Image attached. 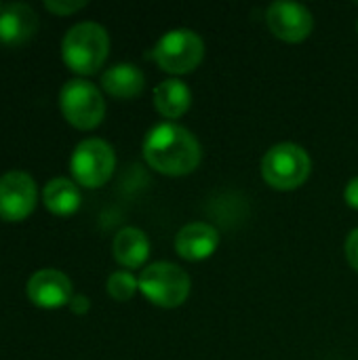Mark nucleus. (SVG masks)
<instances>
[{
	"mask_svg": "<svg viewBox=\"0 0 358 360\" xmlns=\"http://www.w3.org/2000/svg\"><path fill=\"white\" fill-rule=\"evenodd\" d=\"M146 162L169 177H181L192 173L203 158L198 139L186 127L175 122H160L152 127L143 139Z\"/></svg>",
	"mask_w": 358,
	"mask_h": 360,
	"instance_id": "1",
	"label": "nucleus"
},
{
	"mask_svg": "<svg viewBox=\"0 0 358 360\" xmlns=\"http://www.w3.org/2000/svg\"><path fill=\"white\" fill-rule=\"evenodd\" d=\"M110 53V36L103 25L95 21H80L68 30L61 42L63 63L78 76L99 72Z\"/></svg>",
	"mask_w": 358,
	"mask_h": 360,
	"instance_id": "2",
	"label": "nucleus"
},
{
	"mask_svg": "<svg viewBox=\"0 0 358 360\" xmlns=\"http://www.w3.org/2000/svg\"><path fill=\"white\" fill-rule=\"evenodd\" d=\"M312 171V160L308 152L291 141L272 146L262 160V177L274 190H295L300 188Z\"/></svg>",
	"mask_w": 358,
	"mask_h": 360,
	"instance_id": "3",
	"label": "nucleus"
},
{
	"mask_svg": "<svg viewBox=\"0 0 358 360\" xmlns=\"http://www.w3.org/2000/svg\"><path fill=\"white\" fill-rule=\"evenodd\" d=\"M139 291L158 308H179L190 295V276L171 262H154L139 274Z\"/></svg>",
	"mask_w": 358,
	"mask_h": 360,
	"instance_id": "4",
	"label": "nucleus"
},
{
	"mask_svg": "<svg viewBox=\"0 0 358 360\" xmlns=\"http://www.w3.org/2000/svg\"><path fill=\"white\" fill-rule=\"evenodd\" d=\"M59 110L72 127L91 131L101 124L106 116V101L93 82L84 78H72L59 91Z\"/></svg>",
	"mask_w": 358,
	"mask_h": 360,
	"instance_id": "5",
	"label": "nucleus"
},
{
	"mask_svg": "<svg viewBox=\"0 0 358 360\" xmlns=\"http://www.w3.org/2000/svg\"><path fill=\"white\" fill-rule=\"evenodd\" d=\"M205 57L203 38L188 27H177L160 36L154 46V59L169 74H190Z\"/></svg>",
	"mask_w": 358,
	"mask_h": 360,
	"instance_id": "6",
	"label": "nucleus"
},
{
	"mask_svg": "<svg viewBox=\"0 0 358 360\" xmlns=\"http://www.w3.org/2000/svg\"><path fill=\"white\" fill-rule=\"evenodd\" d=\"M114 169H116L114 148L99 137L80 141L70 158L72 177L78 186L84 188H101L103 184H108Z\"/></svg>",
	"mask_w": 358,
	"mask_h": 360,
	"instance_id": "7",
	"label": "nucleus"
},
{
	"mask_svg": "<svg viewBox=\"0 0 358 360\" xmlns=\"http://www.w3.org/2000/svg\"><path fill=\"white\" fill-rule=\"evenodd\" d=\"M38 202V188L25 171H8L0 177V219L8 224L23 221Z\"/></svg>",
	"mask_w": 358,
	"mask_h": 360,
	"instance_id": "8",
	"label": "nucleus"
},
{
	"mask_svg": "<svg viewBox=\"0 0 358 360\" xmlns=\"http://www.w3.org/2000/svg\"><path fill=\"white\" fill-rule=\"evenodd\" d=\"M266 23L276 38L285 42H302L312 34L314 17L300 2L276 0L266 8Z\"/></svg>",
	"mask_w": 358,
	"mask_h": 360,
	"instance_id": "9",
	"label": "nucleus"
},
{
	"mask_svg": "<svg viewBox=\"0 0 358 360\" xmlns=\"http://www.w3.org/2000/svg\"><path fill=\"white\" fill-rule=\"evenodd\" d=\"M27 300L42 310H57L61 306H68L74 297L72 293V281L55 268L38 270L30 276L25 285Z\"/></svg>",
	"mask_w": 358,
	"mask_h": 360,
	"instance_id": "10",
	"label": "nucleus"
},
{
	"mask_svg": "<svg viewBox=\"0 0 358 360\" xmlns=\"http://www.w3.org/2000/svg\"><path fill=\"white\" fill-rule=\"evenodd\" d=\"M38 30V15L25 2H6L0 11V44L21 46Z\"/></svg>",
	"mask_w": 358,
	"mask_h": 360,
	"instance_id": "11",
	"label": "nucleus"
},
{
	"mask_svg": "<svg viewBox=\"0 0 358 360\" xmlns=\"http://www.w3.org/2000/svg\"><path fill=\"white\" fill-rule=\"evenodd\" d=\"M219 247V232L211 224L192 221L184 226L175 236V251L179 257L188 262L209 259Z\"/></svg>",
	"mask_w": 358,
	"mask_h": 360,
	"instance_id": "12",
	"label": "nucleus"
},
{
	"mask_svg": "<svg viewBox=\"0 0 358 360\" xmlns=\"http://www.w3.org/2000/svg\"><path fill=\"white\" fill-rule=\"evenodd\" d=\"M101 86L116 99H133L146 86V76L135 63H114L101 74Z\"/></svg>",
	"mask_w": 358,
	"mask_h": 360,
	"instance_id": "13",
	"label": "nucleus"
},
{
	"mask_svg": "<svg viewBox=\"0 0 358 360\" xmlns=\"http://www.w3.org/2000/svg\"><path fill=\"white\" fill-rule=\"evenodd\" d=\"M112 251H114V259L120 266L135 270L146 264V259L150 255V240H148L146 232L139 228H122L114 236Z\"/></svg>",
	"mask_w": 358,
	"mask_h": 360,
	"instance_id": "14",
	"label": "nucleus"
},
{
	"mask_svg": "<svg viewBox=\"0 0 358 360\" xmlns=\"http://www.w3.org/2000/svg\"><path fill=\"white\" fill-rule=\"evenodd\" d=\"M192 105V91L179 78L162 80L154 89V108L165 118H179Z\"/></svg>",
	"mask_w": 358,
	"mask_h": 360,
	"instance_id": "15",
	"label": "nucleus"
},
{
	"mask_svg": "<svg viewBox=\"0 0 358 360\" xmlns=\"http://www.w3.org/2000/svg\"><path fill=\"white\" fill-rule=\"evenodd\" d=\"M42 200H44V207L57 215V217H68L72 213L78 211L80 202H82V196H80V190H78V184L74 179H68V177H55L51 179L46 186H44V192H42Z\"/></svg>",
	"mask_w": 358,
	"mask_h": 360,
	"instance_id": "16",
	"label": "nucleus"
},
{
	"mask_svg": "<svg viewBox=\"0 0 358 360\" xmlns=\"http://www.w3.org/2000/svg\"><path fill=\"white\" fill-rule=\"evenodd\" d=\"M106 289H108V295L112 300H116V302H129L135 295V291L139 289V281L131 272L118 270V272L110 274Z\"/></svg>",
	"mask_w": 358,
	"mask_h": 360,
	"instance_id": "17",
	"label": "nucleus"
},
{
	"mask_svg": "<svg viewBox=\"0 0 358 360\" xmlns=\"http://www.w3.org/2000/svg\"><path fill=\"white\" fill-rule=\"evenodd\" d=\"M84 6H87V0H46L44 2V8L53 15H59V17L78 13Z\"/></svg>",
	"mask_w": 358,
	"mask_h": 360,
	"instance_id": "18",
	"label": "nucleus"
},
{
	"mask_svg": "<svg viewBox=\"0 0 358 360\" xmlns=\"http://www.w3.org/2000/svg\"><path fill=\"white\" fill-rule=\"evenodd\" d=\"M346 257H348L350 266L358 272V228L350 232V236L346 240Z\"/></svg>",
	"mask_w": 358,
	"mask_h": 360,
	"instance_id": "19",
	"label": "nucleus"
},
{
	"mask_svg": "<svg viewBox=\"0 0 358 360\" xmlns=\"http://www.w3.org/2000/svg\"><path fill=\"white\" fill-rule=\"evenodd\" d=\"M344 200L348 202V207H350V209H357L358 211V177H352V179L346 184Z\"/></svg>",
	"mask_w": 358,
	"mask_h": 360,
	"instance_id": "20",
	"label": "nucleus"
},
{
	"mask_svg": "<svg viewBox=\"0 0 358 360\" xmlns=\"http://www.w3.org/2000/svg\"><path fill=\"white\" fill-rule=\"evenodd\" d=\"M70 310L74 312V314H78V316H82V314H87L89 310H91V302H89V297L87 295H74L72 300H70Z\"/></svg>",
	"mask_w": 358,
	"mask_h": 360,
	"instance_id": "21",
	"label": "nucleus"
}]
</instances>
